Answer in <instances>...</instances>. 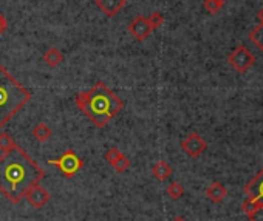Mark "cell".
<instances>
[{"label": "cell", "mask_w": 263, "mask_h": 221, "mask_svg": "<svg viewBox=\"0 0 263 221\" xmlns=\"http://www.w3.org/2000/svg\"><path fill=\"white\" fill-rule=\"evenodd\" d=\"M152 175L158 179V181H166L170 178L172 175V167L170 164L166 161H158L152 165Z\"/></svg>", "instance_id": "obj_12"}, {"label": "cell", "mask_w": 263, "mask_h": 221, "mask_svg": "<svg viewBox=\"0 0 263 221\" xmlns=\"http://www.w3.org/2000/svg\"><path fill=\"white\" fill-rule=\"evenodd\" d=\"M62 61H64V54H62L61 50L56 48V47H51V48H48V50L44 53V62H45V65L50 67V68L59 67V65L62 64Z\"/></svg>", "instance_id": "obj_11"}, {"label": "cell", "mask_w": 263, "mask_h": 221, "mask_svg": "<svg viewBox=\"0 0 263 221\" xmlns=\"http://www.w3.org/2000/svg\"><path fill=\"white\" fill-rule=\"evenodd\" d=\"M249 41H251L260 51H263V24L257 25V27L249 33Z\"/></svg>", "instance_id": "obj_15"}, {"label": "cell", "mask_w": 263, "mask_h": 221, "mask_svg": "<svg viewBox=\"0 0 263 221\" xmlns=\"http://www.w3.org/2000/svg\"><path fill=\"white\" fill-rule=\"evenodd\" d=\"M31 133L38 142H47L51 138V128L45 122H39L36 127L33 128Z\"/></svg>", "instance_id": "obj_14"}, {"label": "cell", "mask_w": 263, "mask_h": 221, "mask_svg": "<svg viewBox=\"0 0 263 221\" xmlns=\"http://www.w3.org/2000/svg\"><path fill=\"white\" fill-rule=\"evenodd\" d=\"M14 139L10 136V133L7 132H2L0 133V152H7L8 149H11V147L14 145Z\"/></svg>", "instance_id": "obj_19"}, {"label": "cell", "mask_w": 263, "mask_h": 221, "mask_svg": "<svg viewBox=\"0 0 263 221\" xmlns=\"http://www.w3.org/2000/svg\"><path fill=\"white\" fill-rule=\"evenodd\" d=\"M7 30H8V21H7V17L0 13V34L7 33Z\"/></svg>", "instance_id": "obj_24"}, {"label": "cell", "mask_w": 263, "mask_h": 221, "mask_svg": "<svg viewBox=\"0 0 263 221\" xmlns=\"http://www.w3.org/2000/svg\"><path fill=\"white\" fill-rule=\"evenodd\" d=\"M257 17H258V21H260V24H263V8H260V11H258Z\"/></svg>", "instance_id": "obj_25"}, {"label": "cell", "mask_w": 263, "mask_h": 221, "mask_svg": "<svg viewBox=\"0 0 263 221\" xmlns=\"http://www.w3.org/2000/svg\"><path fill=\"white\" fill-rule=\"evenodd\" d=\"M121 156V152H119V149H116V147H112V149H109L107 150V153H105V161H107L110 165L118 159Z\"/></svg>", "instance_id": "obj_21"}, {"label": "cell", "mask_w": 263, "mask_h": 221, "mask_svg": "<svg viewBox=\"0 0 263 221\" xmlns=\"http://www.w3.org/2000/svg\"><path fill=\"white\" fill-rule=\"evenodd\" d=\"M129 31H130V34L133 36V38H135L138 42H143V41H146V39L149 38L150 33H152L153 30H152V27H150V24H149L147 17L138 16V17H135V19L129 24Z\"/></svg>", "instance_id": "obj_7"}, {"label": "cell", "mask_w": 263, "mask_h": 221, "mask_svg": "<svg viewBox=\"0 0 263 221\" xmlns=\"http://www.w3.org/2000/svg\"><path fill=\"white\" fill-rule=\"evenodd\" d=\"M226 187L221 182H212L210 186L206 189V196L212 201V202H221L226 198Z\"/></svg>", "instance_id": "obj_13"}, {"label": "cell", "mask_w": 263, "mask_h": 221, "mask_svg": "<svg viewBox=\"0 0 263 221\" xmlns=\"http://www.w3.org/2000/svg\"><path fill=\"white\" fill-rule=\"evenodd\" d=\"M130 164H132L130 159H129L126 155H122V153H121V156L112 164V167H113L118 173H124V172L130 167Z\"/></svg>", "instance_id": "obj_18"}, {"label": "cell", "mask_w": 263, "mask_h": 221, "mask_svg": "<svg viewBox=\"0 0 263 221\" xmlns=\"http://www.w3.org/2000/svg\"><path fill=\"white\" fill-rule=\"evenodd\" d=\"M244 193L249 199H254L260 206H263V169L246 184Z\"/></svg>", "instance_id": "obj_8"}, {"label": "cell", "mask_w": 263, "mask_h": 221, "mask_svg": "<svg viewBox=\"0 0 263 221\" xmlns=\"http://www.w3.org/2000/svg\"><path fill=\"white\" fill-rule=\"evenodd\" d=\"M258 206V202H255L254 199H249V198H246V199H244L243 201V204H241V210L244 212V213H249L251 210H254L255 207Z\"/></svg>", "instance_id": "obj_23"}, {"label": "cell", "mask_w": 263, "mask_h": 221, "mask_svg": "<svg viewBox=\"0 0 263 221\" xmlns=\"http://www.w3.org/2000/svg\"><path fill=\"white\" fill-rule=\"evenodd\" d=\"M50 165H56L59 169L61 175L64 178H73L82 167H84V161L81 156L76 155V152H73L72 149H68L61 158L58 159H48L47 161Z\"/></svg>", "instance_id": "obj_4"}, {"label": "cell", "mask_w": 263, "mask_h": 221, "mask_svg": "<svg viewBox=\"0 0 263 221\" xmlns=\"http://www.w3.org/2000/svg\"><path fill=\"white\" fill-rule=\"evenodd\" d=\"M164 22V16L161 13H153L150 17H149V24L152 27V30H158Z\"/></svg>", "instance_id": "obj_20"}, {"label": "cell", "mask_w": 263, "mask_h": 221, "mask_svg": "<svg viewBox=\"0 0 263 221\" xmlns=\"http://www.w3.org/2000/svg\"><path fill=\"white\" fill-rule=\"evenodd\" d=\"M75 102L81 112L98 128H104L124 108L122 99L116 96L104 82H96L93 88L81 91L75 98Z\"/></svg>", "instance_id": "obj_2"}, {"label": "cell", "mask_w": 263, "mask_h": 221, "mask_svg": "<svg viewBox=\"0 0 263 221\" xmlns=\"http://www.w3.org/2000/svg\"><path fill=\"white\" fill-rule=\"evenodd\" d=\"M95 4L107 17H115L126 7V0H95Z\"/></svg>", "instance_id": "obj_10"}, {"label": "cell", "mask_w": 263, "mask_h": 221, "mask_svg": "<svg viewBox=\"0 0 263 221\" xmlns=\"http://www.w3.org/2000/svg\"><path fill=\"white\" fill-rule=\"evenodd\" d=\"M248 218L249 221H263V206L258 204L254 210L248 213Z\"/></svg>", "instance_id": "obj_22"}, {"label": "cell", "mask_w": 263, "mask_h": 221, "mask_svg": "<svg viewBox=\"0 0 263 221\" xmlns=\"http://www.w3.org/2000/svg\"><path fill=\"white\" fill-rule=\"evenodd\" d=\"M172 221H187V219H186L184 216H181V215H180V216H175Z\"/></svg>", "instance_id": "obj_26"}, {"label": "cell", "mask_w": 263, "mask_h": 221, "mask_svg": "<svg viewBox=\"0 0 263 221\" xmlns=\"http://www.w3.org/2000/svg\"><path fill=\"white\" fill-rule=\"evenodd\" d=\"M31 93L0 64V128L30 102Z\"/></svg>", "instance_id": "obj_3"}, {"label": "cell", "mask_w": 263, "mask_h": 221, "mask_svg": "<svg viewBox=\"0 0 263 221\" xmlns=\"http://www.w3.org/2000/svg\"><path fill=\"white\" fill-rule=\"evenodd\" d=\"M181 149H183V152H184L187 156H190V158H198L200 155H203V153L206 152L207 142H206L197 132H194V133L187 135V136L183 139Z\"/></svg>", "instance_id": "obj_6"}, {"label": "cell", "mask_w": 263, "mask_h": 221, "mask_svg": "<svg viewBox=\"0 0 263 221\" xmlns=\"http://www.w3.org/2000/svg\"><path fill=\"white\" fill-rule=\"evenodd\" d=\"M227 62H229V65L235 71L246 73L252 67V64L255 62V58H254V54L246 47H238L237 50H234L229 54V58H227Z\"/></svg>", "instance_id": "obj_5"}, {"label": "cell", "mask_w": 263, "mask_h": 221, "mask_svg": "<svg viewBox=\"0 0 263 221\" xmlns=\"http://www.w3.org/2000/svg\"><path fill=\"white\" fill-rule=\"evenodd\" d=\"M27 201L30 202V204L34 207V209H41V207H44L47 202L50 201V198H51V195H50V192L45 189V187H42V186H39V184H36L34 187H31L30 190H28V193H27Z\"/></svg>", "instance_id": "obj_9"}, {"label": "cell", "mask_w": 263, "mask_h": 221, "mask_svg": "<svg viewBox=\"0 0 263 221\" xmlns=\"http://www.w3.org/2000/svg\"><path fill=\"white\" fill-rule=\"evenodd\" d=\"M45 178V170L21 145L0 155V192L11 204H19L28 190Z\"/></svg>", "instance_id": "obj_1"}, {"label": "cell", "mask_w": 263, "mask_h": 221, "mask_svg": "<svg viewBox=\"0 0 263 221\" xmlns=\"http://www.w3.org/2000/svg\"><path fill=\"white\" fill-rule=\"evenodd\" d=\"M166 193L172 198V199H180L181 196H183V193H184V187L181 186L180 182H177V181H173V182H170L169 186H167V189H166Z\"/></svg>", "instance_id": "obj_16"}, {"label": "cell", "mask_w": 263, "mask_h": 221, "mask_svg": "<svg viewBox=\"0 0 263 221\" xmlns=\"http://www.w3.org/2000/svg\"><path fill=\"white\" fill-rule=\"evenodd\" d=\"M227 0H204V10L209 13V14H217L224 5H226Z\"/></svg>", "instance_id": "obj_17"}]
</instances>
